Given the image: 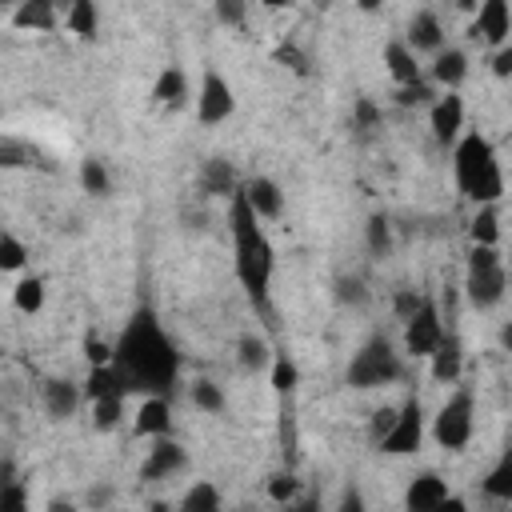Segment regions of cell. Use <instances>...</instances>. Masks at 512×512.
Returning a JSON list of instances; mask_svg holds the SVG:
<instances>
[{"mask_svg": "<svg viewBox=\"0 0 512 512\" xmlns=\"http://www.w3.org/2000/svg\"><path fill=\"white\" fill-rule=\"evenodd\" d=\"M112 368L120 372L128 392L144 396H168L180 380V348L160 324L152 304H140L128 312L124 328L112 340Z\"/></svg>", "mask_w": 512, "mask_h": 512, "instance_id": "obj_1", "label": "cell"}, {"mask_svg": "<svg viewBox=\"0 0 512 512\" xmlns=\"http://www.w3.org/2000/svg\"><path fill=\"white\" fill-rule=\"evenodd\" d=\"M228 232H232L236 280H240L244 296L260 312H268V288H272V272H276V248H272L264 224L256 220V212L248 208V200H244L240 188L228 196Z\"/></svg>", "mask_w": 512, "mask_h": 512, "instance_id": "obj_2", "label": "cell"}, {"mask_svg": "<svg viewBox=\"0 0 512 512\" xmlns=\"http://www.w3.org/2000/svg\"><path fill=\"white\" fill-rule=\"evenodd\" d=\"M452 176H456V188L476 204H500L504 196V172H500V156L492 148L488 136L480 132H464L456 144H452Z\"/></svg>", "mask_w": 512, "mask_h": 512, "instance_id": "obj_3", "label": "cell"}, {"mask_svg": "<svg viewBox=\"0 0 512 512\" xmlns=\"http://www.w3.org/2000/svg\"><path fill=\"white\" fill-rule=\"evenodd\" d=\"M348 384L356 388V392H372V388H384V384H396L400 376H404V360H400V352H396V344L384 336V332H376V336H368L360 348H356V356L348 360Z\"/></svg>", "mask_w": 512, "mask_h": 512, "instance_id": "obj_4", "label": "cell"}, {"mask_svg": "<svg viewBox=\"0 0 512 512\" xmlns=\"http://www.w3.org/2000/svg\"><path fill=\"white\" fill-rule=\"evenodd\" d=\"M508 292V272H504V256L500 248H476L468 252V268H464V296L472 308L488 312L504 300Z\"/></svg>", "mask_w": 512, "mask_h": 512, "instance_id": "obj_5", "label": "cell"}, {"mask_svg": "<svg viewBox=\"0 0 512 512\" xmlns=\"http://www.w3.org/2000/svg\"><path fill=\"white\" fill-rule=\"evenodd\" d=\"M472 428H476V400H472L468 388H456V392L440 404V412H436V420H432V440H436L444 452H464L468 440H472Z\"/></svg>", "mask_w": 512, "mask_h": 512, "instance_id": "obj_6", "label": "cell"}, {"mask_svg": "<svg viewBox=\"0 0 512 512\" xmlns=\"http://www.w3.org/2000/svg\"><path fill=\"white\" fill-rule=\"evenodd\" d=\"M448 324H444V312L432 296H420V308L404 320V356L412 360H428L436 352V344L444 340Z\"/></svg>", "mask_w": 512, "mask_h": 512, "instance_id": "obj_7", "label": "cell"}, {"mask_svg": "<svg viewBox=\"0 0 512 512\" xmlns=\"http://www.w3.org/2000/svg\"><path fill=\"white\" fill-rule=\"evenodd\" d=\"M420 444H424V404H420V396H408L396 408L388 432L376 440V448L384 456H412Z\"/></svg>", "mask_w": 512, "mask_h": 512, "instance_id": "obj_8", "label": "cell"}, {"mask_svg": "<svg viewBox=\"0 0 512 512\" xmlns=\"http://www.w3.org/2000/svg\"><path fill=\"white\" fill-rule=\"evenodd\" d=\"M232 112H236V92H232L228 76L216 68H204L200 92H196V120L204 128H212V124H224Z\"/></svg>", "mask_w": 512, "mask_h": 512, "instance_id": "obj_9", "label": "cell"}, {"mask_svg": "<svg viewBox=\"0 0 512 512\" xmlns=\"http://www.w3.org/2000/svg\"><path fill=\"white\" fill-rule=\"evenodd\" d=\"M468 36H472V40H484L492 52L504 48V44H512V40H508V36H512V8H508L504 0H484V4L476 8V20L468 24Z\"/></svg>", "mask_w": 512, "mask_h": 512, "instance_id": "obj_10", "label": "cell"}, {"mask_svg": "<svg viewBox=\"0 0 512 512\" xmlns=\"http://www.w3.org/2000/svg\"><path fill=\"white\" fill-rule=\"evenodd\" d=\"M428 124H432V136L436 144H456L464 136V100L456 92H440L432 104H428Z\"/></svg>", "mask_w": 512, "mask_h": 512, "instance_id": "obj_11", "label": "cell"}, {"mask_svg": "<svg viewBox=\"0 0 512 512\" xmlns=\"http://www.w3.org/2000/svg\"><path fill=\"white\" fill-rule=\"evenodd\" d=\"M184 464H188L184 444L172 440V436H160V440H152V448H148V456H144V464H140V480H144V484L168 480V476H176Z\"/></svg>", "mask_w": 512, "mask_h": 512, "instance_id": "obj_12", "label": "cell"}, {"mask_svg": "<svg viewBox=\"0 0 512 512\" xmlns=\"http://www.w3.org/2000/svg\"><path fill=\"white\" fill-rule=\"evenodd\" d=\"M448 496V480L440 472H416L404 488V512H436L440 500Z\"/></svg>", "mask_w": 512, "mask_h": 512, "instance_id": "obj_13", "label": "cell"}, {"mask_svg": "<svg viewBox=\"0 0 512 512\" xmlns=\"http://www.w3.org/2000/svg\"><path fill=\"white\" fill-rule=\"evenodd\" d=\"M432 88H444V92H456L464 80H468V52L464 48H440L432 56V68L424 76Z\"/></svg>", "mask_w": 512, "mask_h": 512, "instance_id": "obj_14", "label": "cell"}, {"mask_svg": "<svg viewBox=\"0 0 512 512\" xmlns=\"http://www.w3.org/2000/svg\"><path fill=\"white\" fill-rule=\"evenodd\" d=\"M240 192H244L248 208L256 212V220H276L284 212V192L272 176H252V180L240 184Z\"/></svg>", "mask_w": 512, "mask_h": 512, "instance_id": "obj_15", "label": "cell"}, {"mask_svg": "<svg viewBox=\"0 0 512 512\" xmlns=\"http://www.w3.org/2000/svg\"><path fill=\"white\" fill-rule=\"evenodd\" d=\"M404 44L420 56V52H440L444 48V24H440V16L432 12V8H420V12H412V20H408V36H404Z\"/></svg>", "mask_w": 512, "mask_h": 512, "instance_id": "obj_16", "label": "cell"}, {"mask_svg": "<svg viewBox=\"0 0 512 512\" xmlns=\"http://www.w3.org/2000/svg\"><path fill=\"white\" fill-rule=\"evenodd\" d=\"M428 360H432V380L436 384H456L460 372H464V340H460V332L448 328L444 340L436 344V352Z\"/></svg>", "mask_w": 512, "mask_h": 512, "instance_id": "obj_17", "label": "cell"}, {"mask_svg": "<svg viewBox=\"0 0 512 512\" xmlns=\"http://www.w3.org/2000/svg\"><path fill=\"white\" fill-rule=\"evenodd\" d=\"M196 184H200V196H232L240 188V176H236L228 156H208L200 164V180Z\"/></svg>", "mask_w": 512, "mask_h": 512, "instance_id": "obj_18", "label": "cell"}, {"mask_svg": "<svg viewBox=\"0 0 512 512\" xmlns=\"http://www.w3.org/2000/svg\"><path fill=\"white\" fill-rule=\"evenodd\" d=\"M80 392H84L88 404H96V400H124V396H128V388H124V380H120V372H116L112 364H96V368H88Z\"/></svg>", "mask_w": 512, "mask_h": 512, "instance_id": "obj_19", "label": "cell"}, {"mask_svg": "<svg viewBox=\"0 0 512 512\" xmlns=\"http://www.w3.org/2000/svg\"><path fill=\"white\" fill-rule=\"evenodd\" d=\"M80 400H84L80 384H72V380H60V376L44 380V412H48L52 420H68V416H76Z\"/></svg>", "mask_w": 512, "mask_h": 512, "instance_id": "obj_20", "label": "cell"}, {"mask_svg": "<svg viewBox=\"0 0 512 512\" xmlns=\"http://www.w3.org/2000/svg\"><path fill=\"white\" fill-rule=\"evenodd\" d=\"M168 432H172V404H168V396H144V404L136 412V436L160 440Z\"/></svg>", "mask_w": 512, "mask_h": 512, "instance_id": "obj_21", "label": "cell"}, {"mask_svg": "<svg viewBox=\"0 0 512 512\" xmlns=\"http://www.w3.org/2000/svg\"><path fill=\"white\" fill-rule=\"evenodd\" d=\"M384 64H388V76L396 80V88L424 80V72H420V64H416V52H412L404 40H388V44H384Z\"/></svg>", "mask_w": 512, "mask_h": 512, "instance_id": "obj_22", "label": "cell"}, {"mask_svg": "<svg viewBox=\"0 0 512 512\" xmlns=\"http://www.w3.org/2000/svg\"><path fill=\"white\" fill-rule=\"evenodd\" d=\"M56 24H60V12L48 0H24L12 12V28H20V32H52Z\"/></svg>", "mask_w": 512, "mask_h": 512, "instance_id": "obj_23", "label": "cell"}, {"mask_svg": "<svg viewBox=\"0 0 512 512\" xmlns=\"http://www.w3.org/2000/svg\"><path fill=\"white\" fill-rule=\"evenodd\" d=\"M468 236H472L476 248H500V204L476 208V216L468 224Z\"/></svg>", "mask_w": 512, "mask_h": 512, "instance_id": "obj_24", "label": "cell"}, {"mask_svg": "<svg viewBox=\"0 0 512 512\" xmlns=\"http://www.w3.org/2000/svg\"><path fill=\"white\" fill-rule=\"evenodd\" d=\"M0 512H28V488L12 460H0Z\"/></svg>", "mask_w": 512, "mask_h": 512, "instance_id": "obj_25", "label": "cell"}, {"mask_svg": "<svg viewBox=\"0 0 512 512\" xmlns=\"http://www.w3.org/2000/svg\"><path fill=\"white\" fill-rule=\"evenodd\" d=\"M64 28L76 32L80 40H96V32H100V12H96V4H92V0H72V4L64 8Z\"/></svg>", "mask_w": 512, "mask_h": 512, "instance_id": "obj_26", "label": "cell"}, {"mask_svg": "<svg viewBox=\"0 0 512 512\" xmlns=\"http://www.w3.org/2000/svg\"><path fill=\"white\" fill-rule=\"evenodd\" d=\"M236 364H240L244 372H264V368L272 364V348H268V340L256 336V332H244V336L236 340Z\"/></svg>", "mask_w": 512, "mask_h": 512, "instance_id": "obj_27", "label": "cell"}, {"mask_svg": "<svg viewBox=\"0 0 512 512\" xmlns=\"http://www.w3.org/2000/svg\"><path fill=\"white\" fill-rule=\"evenodd\" d=\"M184 96H188V76H184V68H176V64L164 68V72L156 76V84H152V100L176 108V104H184Z\"/></svg>", "mask_w": 512, "mask_h": 512, "instance_id": "obj_28", "label": "cell"}, {"mask_svg": "<svg viewBox=\"0 0 512 512\" xmlns=\"http://www.w3.org/2000/svg\"><path fill=\"white\" fill-rule=\"evenodd\" d=\"M176 512H220V488L212 480H196L184 488Z\"/></svg>", "mask_w": 512, "mask_h": 512, "instance_id": "obj_29", "label": "cell"}, {"mask_svg": "<svg viewBox=\"0 0 512 512\" xmlns=\"http://www.w3.org/2000/svg\"><path fill=\"white\" fill-rule=\"evenodd\" d=\"M44 296H48V288H44L40 276H20L16 288H12V304H16V312H24V316H36V312L44 308Z\"/></svg>", "mask_w": 512, "mask_h": 512, "instance_id": "obj_30", "label": "cell"}, {"mask_svg": "<svg viewBox=\"0 0 512 512\" xmlns=\"http://www.w3.org/2000/svg\"><path fill=\"white\" fill-rule=\"evenodd\" d=\"M188 400H192V408H200L204 416H220V412L228 408V396H224V388H220L216 380H192Z\"/></svg>", "mask_w": 512, "mask_h": 512, "instance_id": "obj_31", "label": "cell"}, {"mask_svg": "<svg viewBox=\"0 0 512 512\" xmlns=\"http://www.w3.org/2000/svg\"><path fill=\"white\" fill-rule=\"evenodd\" d=\"M480 488H484V496H492V500H512V452H504L492 468H488V476L480 480Z\"/></svg>", "mask_w": 512, "mask_h": 512, "instance_id": "obj_32", "label": "cell"}, {"mask_svg": "<svg viewBox=\"0 0 512 512\" xmlns=\"http://www.w3.org/2000/svg\"><path fill=\"white\" fill-rule=\"evenodd\" d=\"M80 188H84L88 196H108V192H112V172H108V164H104L100 156L80 160Z\"/></svg>", "mask_w": 512, "mask_h": 512, "instance_id": "obj_33", "label": "cell"}, {"mask_svg": "<svg viewBox=\"0 0 512 512\" xmlns=\"http://www.w3.org/2000/svg\"><path fill=\"white\" fill-rule=\"evenodd\" d=\"M364 240H368V252L376 260H384L392 252V220L384 212H372L368 216V228H364Z\"/></svg>", "mask_w": 512, "mask_h": 512, "instance_id": "obj_34", "label": "cell"}, {"mask_svg": "<svg viewBox=\"0 0 512 512\" xmlns=\"http://www.w3.org/2000/svg\"><path fill=\"white\" fill-rule=\"evenodd\" d=\"M380 124H384V116H380L376 100H368V96H356V104H352V132H356L360 140H368V136H372Z\"/></svg>", "mask_w": 512, "mask_h": 512, "instance_id": "obj_35", "label": "cell"}, {"mask_svg": "<svg viewBox=\"0 0 512 512\" xmlns=\"http://www.w3.org/2000/svg\"><path fill=\"white\" fill-rule=\"evenodd\" d=\"M436 96H440V92H436L428 80H416V84H400V88L392 92V100H396L400 108H428Z\"/></svg>", "mask_w": 512, "mask_h": 512, "instance_id": "obj_36", "label": "cell"}, {"mask_svg": "<svg viewBox=\"0 0 512 512\" xmlns=\"http://www.w3.org/2000/svg\"><path fill=\"white\" fill-rule=\"evenodd\" d=\"M28 264V248L20 236L12 232H0V272H20Z\"/></svg>", "mask_w": 512, "mask_h": 512, "instance_id": "obj_37", "label": "cell"}, {"mask_svg": "<svg viewBox=\"0 0 512 512\" xmlns=\"http://www.w3.org/2000/svg\"><path fill=\"white\" fill-rule=\"evenodd\" d=\"M120 420H124V400H96L92 404V428L96 432H112V428H120Z\"/></svg>", "mask_w": 512, "mask_h": 512, "instance_id": "obj_38", "label": "cell"}, {"mask_svg": "<svg viewBox=\"0 0 512 512\" xmlns=\"http://www.w3.org/2000/svg\"><path fill=\"white\" fill-rule=\"evenodd\" d=\"M268 368H272V388H276V392H292V388H296L300 372H296V364H292L284 352H276Z\"/></svg>", "mask_w": 512, "mask_h": 512, "instance_id": "obj_39", "label": "cell"}, {"mask_svg": "<svg viewBox=\"0 0 512 512\" xmlns=\"http://www.w3.org/2000/svg\"><path fill=\"white\" fill-rule=\"evenodd\" d=\"M268 496L284 508L288 500H296V496H300V480H296L292 472H276V476H268Z\"/></svg>", "mask_w": 512, "mask_h": 512, "instance_id": "obj_40", "label": "cell"}, {"mask_svg": "<svg viewBox=\"0 0 512 512\" xmlns=\"http://www.w3.org/2000/svg\"><path fill=\"white\" fill-rule=\"evenodd\" d=\"M272 60L280 64V68H292L296 76H308V56L292 44V40H284V44H276V52H272Z\"/></svg>", "mask_w": 512, "mask_h": 512, "instance_id": "obj_41", "label": "cell"}, {"mask_svg": "<svg viewBox=\"0 0 512 512\" xmlns=\"http://www.w3.org/2000/svg\"><path fill=\"white\" fill-rule=\"evenodd\" d=\"M336 300H340V304H356V308H360V304L368 300L364 280H360V276H348V272H344V276H336Z\"/></svg>", "mask_w": 512, "mask_h": 512, "instance_id": "obj_42", "label": "cell"}, {"mask_svg": "<svg viewBox=\"0 0 512 512\" xmlns=\"http://www.w3.org/2000/svg\"><path fill=\"white\" fill-rule=\"evenodd\" d=\"M24 164H32V148L24 144V140H0V168H24Z\"/></svg>", "mask_w": 512, "mask_h": 512, "instance_id": "obj_43", "label": "cell"}, {"mask_svg": "<svg viewBox=\"0 0 512 512\" xmlns=\"http://www.w3.org/2000/svg\"><path fill=\"white\" fill-rule=\"evenodd\" d=\"M84 356H88V368L96 364H112V340H100V336H84Z\"/></svg>", "mask_w": 512, "mask_h": 512, "instance_id": "obj_44", "label": "cell"}, {"mask_svg": "<svg viewBox=\"0 0 512 512\" xmlns=\"http://www.w3.org/2000/svg\"><path fill=\"white\" fill-rule=\"evenodd\" d=\"M336 512H368L364 488H360V484H344V492H340V500H336Z\"/></svg>", "mask_w": 512, "mask_h": 512, "instance_id": "obj_45", "label": "cell"}, {"mask_svg": "<svg viewBox=\"0 0 512 512\" xmlns=\"http://www.w3.org/2000/svg\"><path fill=\"white\" fill-rule=\"evenodd\" d=\"M244 16H248V8H244L240 0H220V4H216V20H220V24L240 28V24H244Z\"/></svg>", "mask_w": 512, "mask_h": 512, "instance_id": "obj_46", "label": "cell"}, {"mask_svg": "<svg viewBox=\"0 0 512 512\" xmlns=\"http://www.w3.org/2000/svg\"><path fill=\"white\" fill-rule=\"evenodd\" d=\"M416 308H420V292H416V288H404V292H396V316H400V320H408Z\"/></svg>", "mask_w": 512, "mask_h": 512, "instance_id": "obj_47", "label": "cell"}, {"mask_svg": "<svg viewBox=\"0 0 512 512\" xmlns=\"http://www.w3.org/2000/svg\"><path fill=\"white\" fill-rule=\"evenodd\" d=\"M492 72L504 80V76H512V44H504V48H496L492 52Z\"/></svg>", "mask_w": 512, "mask_h": 512, "instance_id": "obj_48", "label": "cell"}, {"mask_svg": "<svg viewBox=\"0 0 512 512\" xmlns=\"http://www.w3.org/2000/svg\"><path fill=\"white\" fill-rule=\"evenodd\" d=\"M392 416H396V408H376V412H372V436H376V440H380V436L388 432Z\"/></svg>", "mask_w": 512, "mask_h": 512, "instance_id": "obj_49", "label": "cell"}, {"mask_svg": "<svg viewBox=\"0 0 512 512\" xmlns=\"http://www.w3.org/2000/svg\"><path fill=\"white\" fill-rule=\"evenodd\" d=\"M280 512H320V500H316V496H296V500H288Z\"/></svg>", "mask_w": 512, "mask_h": 512, "instance_id": "obj_50", "label": "cell"}, {"mask_svg": "<svg viewBox=\"0 0 512 512\" xmlns=\"http://www.w3.org/2000/svg\"><path fill=\"white\" fill-rule=\"evenodd\" d=\"M108 500H112V488H108V484L88 492V508H96V512H100V508H108Z\"/></svg>", "mask_w": 512, "mask_h": 512, "instance_id": "obj_51", "label": "cell"}, {"mask_svg": "<svg viewBox=\"0 0 512 512\" xmlns=\"http://www.w3.org/2000/svg\"><path fill=\"white\" fill-rule=\"evenodd\" d=\"M436 512H468V500L464 496H456V492H448L444 500H440V508Z\"/></svg>", "mask_w": 512, "mask_h": 512, "instance_id": "obj_52", "label": "cell"}, {"mask_svg": "<svg viewBox=\"0 0 512 512\" xmlns=\"http://www.w3.org/2000/svg\"><path fill=\"white\" fill-rule=\"evenodd\" d=\"M48 512H76V504H72V500H68V496H64V500H60V496H56V500H52V504H48Z\"/></svg>", "mask_w": 512, "mask_h": 512, "instance_id": "obj_53", "label": "cell"}, {"mask_svg": "<svg viewBox=\"0 0 512 512\" xmlns=\"http://www.w3.org/2000/svg\"><path fill=\"white\" fill-rule=\"evenodd\" d=\"M148 512H176L168 500H148Z\"/></svg>", "mask_w": 512, "mask_h": 512, "instance_id": "obj_54", "label": "cell"}]
</instances>
